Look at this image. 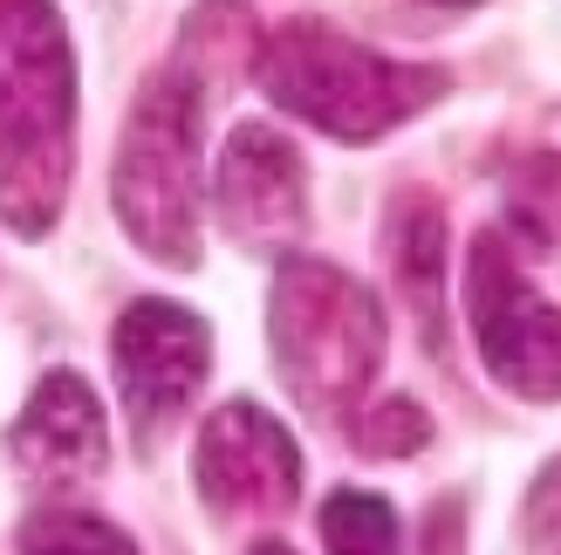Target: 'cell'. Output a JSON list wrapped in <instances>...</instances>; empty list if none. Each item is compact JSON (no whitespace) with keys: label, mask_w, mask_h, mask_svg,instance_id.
Returning <instances> with one entry per match:
<instances>
[{"label":"cell","mask_w":561,"mask_h":555,"mask_svg":"<svg viewBox=\"0 0 561 555\" xmlns=\"http://www.w3.org/2000/svg\"><path fill=\"white\" fill-rule=\"evenodd\" d=\"M425 439H432V419L411 398H383L377 411L356 419V453H370V460H411Z\"/></svg>","instance_id":"cell-13"},{"label":"cell","mask_w":561,"mask_h":555,"mask_svg":"<svg viewBox=\"0 0 561 555\" xmlns=\"http://www.w3.org/2000/svg\"><path fill=\"white\" fill-rule=\"evenodd\" d=\"M261 21L247 0H199L179 21L172 55L137 82V103L110 165V206L117 227L158 268H199L206 254V124L261 63Z\"/></svg>","instance_id":"cell-1"},{"label":"cell","mask_w":561,"mask_h":555,"mask_svg":"<svg viewBox=\"0 0 561 555\" xmlns=\"http://www.w3.org/2000/svg\"><path fill=\"white\" fill-rule=\"evenodd\" d=\"M520 555H561V460L541 466L520 508Z\"/></svg>","instance_id":"cell-14"},{"label":"cell","mask_w":561,"mask_h":555,"mask_svg":"<svg viewBox=\"0 0 561 555\" xmlns=\"http://www.w3.org/2000/svg\"><path fill=\"white\" fill-rule=\"evenodd\" d=\"M8 460L27 487H90L110 460L103 439V398L82 371H48L27 392L21 419L8 432Z\"/></svg>","instance_id":"cell-9"},{"label":"cell","mask_w":561,"mask_h":555,"mask_svg":"<svg viewBox=\"0 0 561 555\" xmlns=\"http://www.w3.org/2000/svg\"><path fill=\"white\" fill-rule=\"evenodd\" d=\"M247 555H295V548H288V542H254Z\"/></svg>","instance_id":"cell-16"},{"label":"cell","mask_w":561,"mask_h":555,"mask_svg":"<svg viewBox=\"0 0 561 555\" xmlns=\"http://www.w3.org/2000/svg\"><path fill=\"white\" fill-rule=\"evenodd\" d=\"M322 555H398V508L383 494H363V487H335L322 514Z\"/></svg>","instance_id":"cell-11"},{"label":"cell","mask_w":561,"mask_h":555,"mask_svg":"<svg viewBox=\"0 0 561 555\" xmlns=\"http://www.w3.org/2000/svg\"><path fill=\"white\" fill-rule=\"evenodd\" d=\"M254 82L267 90V103H280L301 124H316L335 145H377V137L425 117L453 90L445 69L377 55V48H363L356 35H343L335 21H316V14L280 21L261 42Z\"/></svg>","instance_id":"cell-3"},{"label":"cell","mask_w":561,"mask_h":555,"mask_svg":"<svg viewBox=\"0 0 561 555\" xmlns=\"http://www.w3.org/2000/svg\"><path fill=\"white\" fill-rule=\"evenodd\" d=\"M213 213L240 247L274 254L308 227V165L274 124H233L213 165Z\"/></svg>","instance_id":"cell-8"},{"label":"cell","mask_w":561,"mask_h":555,"mask_svg":"<svg viewBox=\"0 0 561 555\" xmlns=\"http://www.w3.org/2000/svg\"><path fill=\"white\" fill-rule=\"evenodd\" d=\"M76 179V48L55 0H0V227L55 234Z\"/></svg>","instance_id":"cell-2"},{"label":"cell","mask_w":561,"mask_h":555,"mask_svg":"<svg viewBox=\"0 0 561 555\" xmlns=\"http://www.w3.org/2000/svg\"><path fill=\"white\" fill-rule=\"evenodd\" d=\"M383 309L335 261H280L267 288V356L308 419L350 426L383 371Z\"/></svg>","instance_id":"cell-4"},{"label":"cell","mask_w":561,"mask_h":555,"mask_svg":"<svg viewBox=\"0 0 561 555\" xmlns=\"http://www.w3.org/2000/svg\"><path fill=\"white\" fill-rule=\"evenodd\" d=\"M466 316L480 364L500 392H514L527 405L561 398V309L527 282L520 254L507 234H480L466 254Z\"/></svg>","instance_id":"cell-5"},{"label":"cell","mask_w":561,"mask_h":555,"mask_svg":"<svg viewBox=\"0 0 561 555\" xmlns=\"http://www.w3.org/2000/svg\"><path fill=\"white\" fill-rule=\"evenodd\" d=\"M21 555H137V542L90 508H35L21 521Z\"/></svg>","instance_id":"cell-12"},{"label":"cell","mask_w":561,"mask_h":555,"mask_svg":"<svg viewBox=\"0 0 561 555\" xmlns=\"http://www.w3.org/2000/svg\"><path fill=\"white\" fill-rule=\"evenodd\" d=\"M110 371H117L124 419L137 432V446L158 453V439L172 432L192 398L213 377V329L185 309V302H130L124 322L110 329Z\"/></svg>","instance_id":"cell-6"},{"label":"cell","mask_w":561,"mask_h":555,"mask_svg":"<svg viewBox=\"0 0 561 555\" xmlns=\"http://www.w3.org/2000/svg\"><path fill=\"white\" fill-rule=\"evenodd\" d=\"M192 487L219 521H280L301 501V453L254 398L219 405L192 446Z\"/></svg>","instance_id":"cell-7"},{"label":"cell","mask_w":561,"mask_h":555,"mask_svg":"<svg viewBox=\"0 0 561 555\" xmlns=\"http://www.w3.org/2000/svg\"><path fill=\"white\" fill-rule=\"evenodd\" d=\"M453 8H466V0H453Z\"/></svg>","instance_id":"cell-17"},{"label":"cell","mask_w":561,"mask_h":555,"mask_svg":"<svg viewBox=\"0 0 561 555\" xmlns=\"http://www.w3.org/2000/svg\"><path fill=\"white\" fill-rule=\"evenodd\" d=\"M425 555H466V501L459 494H445L425 514Z\"/></svg>","instance_id":"cell-15"},{"label":"cell","mask_w":561,"mask_h":555,"mask_svg":"<svg viewBox=\"0 0 561 555\" xmlns=\"http://www.w3.org/2000/svg\"><path fill=\"white\" fill-rule=\"evenodd\" d=\"M383 268H390V288L404 295V309L417 316L425 343L438 350L445 337V213L432 192L404 185L383 213Z\"/></svg>","instance_id":"cell-10"}]
</instances>
